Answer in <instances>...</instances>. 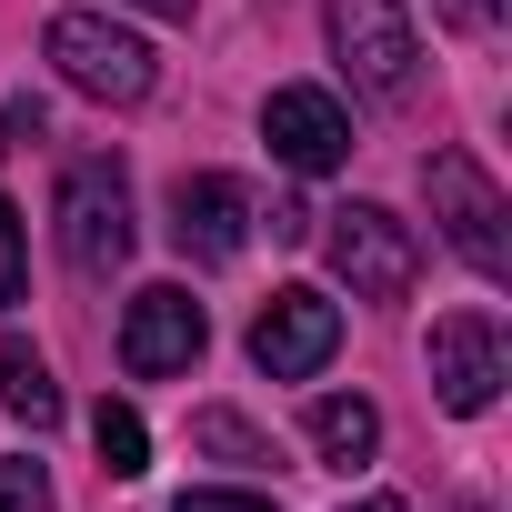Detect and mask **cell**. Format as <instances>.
Segmentation results:
<instances>
[{"label":"cell","mask_w":512,"mask_h":512,"mask_svg":"<svg viewBox=\"0 0 512 512\" xmlns=\"http://www.w3.org/2000/svg\"><path fill=\"white\" fill-rule=\"evenodd\" d=\"M41 51H51V71H61L81 101H101V111H141V101H151V81H161L151 41H141V31H121L111 11H61V21L41 31Z\"/></svg>","instance_id":"cell-1"},{"label":"cell","mask_w":512,"mask_h":512,"mask_svg":"<svg viewBox=\"0 0 512 512\" xmlns=\"http://www.w3.org/2000/svg\"><path fill=\"white\" fill-rule=\"evenodd\" d=\"M422 191H432V221H442V241L462 251V262H472L482 282H512V211H502V191L482 181V161H472V151H432V161H422Z\"/></svg>","instance_id":"cell-2"},{"label":"cell","mask_w":512,"mask_h":512,"mask_svg":"<svg viewBox=\"0 0 512 512\" xmlns=\"http://www.w3.org/2000/svg\"><path fill=\"white\" fill-rule=\"evenodd\" d=\"M332 61L352 71V91H372V101H412V81H422V41H412V11L402 0H332Z\"/></svg>","instance_id":"cell-3"},{"label":"cell","mask_w":512,"mask_h":512,"mask_svg":"<svg viewBox=\"0 0 512 512\" xmlns=\"http://www.w3.org/2000/svg\"><path fill=\"white\" fill-rule=\"evenodd\" d=\"M322 251H332V272L352 282V302H402V292L422 282V241H412V221H392L382 201H352V211H332Z\"/></svg>","instance_id":"cell-4"},{"label":"cell","mask_w":512,"mask_h":512,"mask_svg":"<svg viewBox=\"0 0 512 512\" xmlns=\"http://www.w3.org/2000/svg\"><path fill=\"white\" fill-rule=\"evenodd\" d=\"M61 251L91 282L131 262V181H121V161H71L61 171Z\"/></svg>","instance_id":"cell-5"},{"label":"cell","mask_w":512,"mask_h":512,"mask_svg":"<svg viewBox=\"0 0 512 512\" xmlns=\"http://www.w3.org/2000/svg\"><path fill=\"white\" fill-rule=\"evenodd\" d=\"M332 352H342V302L312 292V282H292V292H272L262 312H251V362H262L272 382H312Z\"/></svg>","instance_id":"cell-6"},{"label":"cell","mask_w":512,"mask_h":512,"mask_svg":"<svg viewBox=\"0 0 512 512\" xmlns=\"http://www.w3.org/2000/svg\"><path fill=\"white\" fill-rule=\"evenodd\" d=\"M201 342H211V322H201V302H191L181 282L131 292V312H121V372L171 382V372H191V362H201Z\"/></svg>","instance_id":"cell-7"},{"label":"cell","mask_w":512,"mask_h":512,"mask_svg":"<svg viewBox=\"0 0 512 512\" xmlns=\"http://www.w3.org/2000/svg\"><path fill=\"white\" fill-rule=\"evenodd\" d=\"M171 241H181V262H201V272L241 262V251H251V191L231 171H181L171 181Z\"/></svg>","instance_id":"cell-8"},{"label":"cell","mask_w":512,"mask_h":512,"mask_svg":"<svg viewBox=\"0 0 512 512\" xmlns=\"http://www.w3.org/2000/svg\"><path fill=\"white\" fill-rule=\"evenodd\" d=\"M422 352H432V392H442V412L472 422V412L502 402V322H492V312H442Z\"/></svg>","instance_id":"cell-9"},{"label":"cell","mask_w":512,"mask_h":512,"mask_svg":"<svg viewBox=\"0 0 512 512\" xmlns=\"http://www.w3.org/2000/svg\"><path fill=\"white\" fill-rule=\"evenodd\" d=\"M262 141H272L282 171H342V161H352V121H342V101L312 91V81H282V91L262 101Z\"/></svg>","instance_id":"cell-10"},{"label":"cell","mask_w":512,"mask_h":512,"mask_svg":"<svg viewBox=\"0 0 512 512\" xmlns=\"http://www.w3.org/2000/svg\"><path fill=\"white\" fill-rule=\"evenodd\" d=\"M312 452H322L332 472L372 462V452H382V412H372L362 392H322V402H312Z\"/></svg>","instance_id":"cell-11"},{"label":"cell","mask_w":512,"mask_h":512,"mask_svg":"<svg viewBox=\"0 0 512 512\" xmlns=\"http://www.w3.org/2000/svg\"><path fill=\"white\" fill-rule=\"evenodd\" d=\"M0 402H11L31 432H51V422H61V382H51V362H41L31 342H0Z\"/></svg>","instance_id":"cell-12"},{"label":"cell","mask_w":512,"mask_h":512,"mask_svg":"<svg viewBox=\"0 0 512 512\" xmlns=\"http://www.w3.org/2000/svg\"><path fill=\"white\" fill-rule=\"evenodd\" d=\"M91 442H101V472H111V482H141V472H151V432H141L131 402H101V412H91Z\"/></svg>","instance_id":"cell-13"},{"label":"cell","mask_w":512,"mask_h":512,"mask_svg":"<svg viewBox=\"0 0 512 512\" xmlns=\"http://www.w3.org/2000/svg\"><path fill=\"white\" fill-rule=\"evenodd\" d=\"M191 442H201L211 462H231V472H262V462H282V452H272L262 432L241 422V412H191Z\"/></svg>","instance_id":"cell-14"},{"label":"cell","mask_w":512,"mask_h":512,"mask_svg":"<svg viewBox=\"0 0 512 512\" xmlns=\"http://www.w3.org/2000/svg\"><path fill=\"white\" fill-rule=\"evenodd\" d=\"M0 512H51V472L41 462H0Z\"/></svg>","instance_id":"cell-15"},{"label":"cell","mask_w":512,"mask_h":512,"mask_svg":"<svg viewBox=\"0 0 512 512\" xmlns=\"http://www.w3.org/2000/svg\"><path fill=\"white\" fill-rule=\"evenodd\" d=\"M11 302H21V211L0 201V312H11Z\"/></svg>","instance_id":"cell-16"},{"label":"cell","mask_w":512,"mask_h":512,"mask_svg":"<svg viewBox=\"0 0 512 512\" xmlns=\"http://www.w3.org/2000/svg\"><path fill=\"white\" fill-rule=\"evenodd\" d=\"M432 11H442L452 31H502V11H512V0H432Z\"/></svg>","instance_id":"cell-17"},{"label":"cell","mask_w":512,"mask_h":512,"mask_svg":"<svg viewBox=\"0 0 512 512\" xmlns=\"http://www.w3.org/2000/svg\"><path fill=\"white\" fill-rule=\"evenodd\" d=\"M171 512H282V502H262V492H181Z\"/></svg>","instance_id":"cell-18"},{"label":"cell","mask_w":512,"mask_h":512,"mask_svg":"<svg viewBox=\"0 0 512 512\" xmlns=\"http://www.w3.org/2000/svg\"><path fill=\"white\" fill-rule=\"evenodd\" d=\"M0 131H11V141H21V151H31V141H41V131H51V111H41V101H31V91H21V101H11V111H0Z\"/></svg>","instance_id":"cell-19"},{"label":"cell","mask_w":512,"mask_h":512,"mask_svg":"<svg viewBox=\"0 0 512 512\" xmlns=\"http://www.w3.org/2000/svg\"><path fill=\"white\" fill-rule=\"evenodd\" d=\"M272 241H312V211L302 201H272Z\"/></svg>","instance_id":"cell-20"},{"label":"cell","mask_w":512,"mask_h":512,"mask_svg":"<svg viewBox=\"0 0 512 512\" xmlns=\"http://www.w3.org/2000/svg\"><path fill=\"white\" fill-rule=\"evenodd\" d=\"M141 11H151V21H191V0H141Z\"/></svg>","instance_id":"cell-21"},{"label":"cell","mask_w":512,"mask_h":512,"mask_svg":"<svg viewBox=\"0 0 512 512\" xmlns=\"http://www.w3.org/2000/svg\"><path fill=\"white\" fill-rule=\"evenodd\" d=\"M352 512H412V502H392V492H372V502H352Z\"/></svg>","instance_id":"cell-22"},{"label":"cell","mask_w":512,"mask_h":512,"mask_svg":"<svg viewBox=\"0 0 512 512\" xmlns=\"http://www.w3.org/2000/svg\"><path fill=\"white\" fill-rule=\"evenodd\" d=\"M462 512H482V502H462Z\"/></svg>","instance_id":"cell-23"}]
</instances>
